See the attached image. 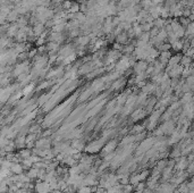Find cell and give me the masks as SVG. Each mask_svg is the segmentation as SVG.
<instances>
[{
	"mask_svg": "<svg viewBox=\"0 0 194 193\" xmlns=\"http://www.w3.org/2000/svg\"><path fill=\"white\" fill-rule=\"evenodd\" d=\"M126 40H127V34H126V33H120V34H118V37H117V41H118V42L125 43Z\"/></svg>",
	"mask_w": 194,
	"mask_h": 193,
	"instance_id": "277c9868",
	"label": "cell"
},
{
	"mask_svg": "<svg viewBox=\"0 0 194 193\" xmlns=\"http://www.w3.org/2000/svg\"><path fill=\"white\" fill-rule=\"evenodd\" d=\"M33 89V85H28V86H26V89L24 90V94H27V93H30Z\"/></svg>",
	"mask_w": 194,
	"mask_h": 193,
	"instance_id": "9c48e42d",
	"label": "cell"
},
{
	"mask_svg": "<svg viewBox=\"0 0 194 193\" xmlns=\"http://www.w3.org/2000/svg\"><path fill=\"white\" fill-rule=\"evenodd\" d=\"M90 192H91V189L90 187H86V186L82 187L81 191H79V193H90Z\"/></svg>",
	"mask_w": 194,
	"mask_h": 193,
	"instance_id": "ba28073f",
	"label": "cell"
},
{
	"mask_svg": "<svg viewBox=\"0 0 194 193\" xmlns=\"http://www.w3.org/2000/svg\"><path fill=\"white\" fill-rule=\"evenodd\" d=\"M42 30H43V24L42 23H38L35 27H34V33L36 34V35H39L40 33H43L42 32Z\"/></svg>",
	"mask_w": 194,
	"mask_h": 193,
	"instance_id": "5b68a950",
	"label": "cell"
},
{
	"mask_svg": "<svg viewBox=\"0 0 194 193\" xmlns=\"http://www.w3.org/2000/svg\"><path fill=\"white\" fill-rule=\"evenodd\" d=\"M36 190L39 193H48L50 190V185L48 183H40L36 186Z\"/></svg>",
	"mask_w": 194,
	"mask_h": 193,
	"instance_id": "7a4b0ae2",
	"label": "cell"
},
{
	"mask_svg": "<svg viewBox=\"0 0 194 193\" xmlns=\"http://www.w3.org/2000/svg\"><path fill=\"white\" fill-rule=\"evenodd\" d=\"M22 166L20 165H17V164H15V165H13L12 166V170H13L14 173H16V174H20L22 173Z\"/></svg>",
	"mask_w": 194,
	"mask_h": 193,
	"instance_id": "52a82bcc",
	"label": "cell"
},
{
	"mask_svg": "<svg viewBox=\"0 0 194 193\" xmlns=\"http://www.w3.org/2000/svg\"><path fill=\"white\" fill-rule=\"evenodd\" d=\"M55 193H61V192H58V191H56V192H55Z\"/></svg>",
	"mask_w": 194,
	"mask_h": 193,
	"instance_id": "8fae6325",
	"label": "cell"
},
{
	"mask_svg": "<svg viewBox=\"0 0 194 193\" xmlns=\"http://www.w3.org/2000/svg\"><path fill=\"white\" fill-rule=\"evenodd\" d=\"M89 40H90V38H89V37H81V38H78L77 43H78V45H86V43L89 42Z\"/></svg>",
	"mask_w": 194,
	"mask_h": 193,
	"instance_id": "8992f818",
	"label": "cell"
},
{
	"mask_svg": "<svg viewBox=\"0 0 194 193\" xmlns=\"http://www.w3.org/2000/svg\"><path fill=\"white\" fill-rule=\"evenodd\" d=\"M147 68V63L145 61H139V63H136V65H135V71L139 73V74H142L143 73V71Z\"/></svg>",
	"mask_w": 194,
	"mask_h": 193,
	"instance_id": "3957f363",
	"label": "cell"
},
{
	"mask_svg": "<svg viewBox=\"0 0 194 193\" xmlns=\"http://www.w3.org/2000/svg\"><path fill=\"white\" fill-rule=\"evenodd\" d=\"M59 55H60V57L67 58L68 56H71V55H74V50H73V48H71V45H66V47H64L60 50Z\"/></svg>",
	"mask_w": 194,
	"mask_h": 193,
	"instance_id": "6da1fadb",
	"label": "cell"
},
{
	"mask_svg": "<svg viewBox=\"0 0 194 193\" xmlns=\"http://www.w3.org/2000/svg\"><path fill=\"white\" fill-rule=\"evenodd\" d=\"M151 1H152V2H153V4H159V2H161L162 0H151Z\"/></svg>",
	"mask_w": 194,
	"mask_h": 193,
	"instance_id": "30bf717a",
	"label": "cell"
}]
</instances>
